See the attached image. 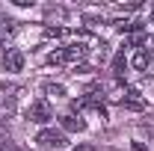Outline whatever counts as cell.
Listing matches in <instances>:
<instances>
[{
    "label": "cell",
    "mask_w": 154,
    "mask_h": 151,
    "mask_svg": "<svg viewBox=\"0 0 154 151\" xmlns=\"http://www.w3.org/2000/svg\"><path fill=\"white\" fill-rule=\"evenodd\" d=\"M89 54V48L86 45H68V48H59V51H54L51 57H48V62L51 65H68V62H77V59H83Z\"/></svg>",
    "instance_id": "1"
},
{
    "label": "cell",
    "mask_w": 154,
    "mask_h": 151,
    "mask_svg": "<svg viewBox=\"0 0 154 151\" xmlns=\"http://www.w3.org/2000/svg\"><path fill=\"white\" fill-rule=\"evenodd\" d=\"M0 151H24L18 142H12V139H0Z\"/></svg>",
    "instance_id": "11"
},
{
    "label": "cell",
    "mask_w": 154,
    "mask_h": 151,
    "mask_svg": "<svg viewBox=\"0 0 154 151\" xmlns=\"http://www.w3.org/2000/svg\"><path fill=\"white\" fill-rule=\"evenodd\" d=\"M151 21H154V12H151Z\"/></svg>",
    "instance_id": "16"
},
{
    "label": "cell",
    "mask_w": 154,
    "mask_h": 151,
    "mask_svg": "<svg viewBox=\"0 0 154 151\" xmlns=\"http://www.w3.org/2000/svg\"><path fill=\"white\" fill-rule=\"evenodd\" d=\"M148 54H151V65H154V51H148Z\"/></svg>",
    "instance_id": "15"
},
{
    "label": "cell",
    "mask_w": 154,
    "mask_h": 151,
    "mask_svg": "<svg viewBox=\"0 0 154 151\" xmlns=\"http://www.w3.org/2000/svg\"><path fill=\"white\" fill-rule=\"evenodd\" d=\"M122 107H125V110H142V107H145V101H142V95L136 92V89H131V92L122 98Z\"/></svg>",
    "instance_id": "6"
},
{
    "label": "cell",
    "mask_w": 154,
    "mask_h": 151,
    "mask_svg": "<svg viewBox=\"0 0 154 151\" xmlns=\"http://www.w3.org/2000/svg\"><path fill=\"white\" fill-rule=\"evenodd\" d=\"M59 125H62V133L65 131H86V122H83L80 116H74V113L59 116Z\"/></svg>",
    "instance_id": "5"
},
{
    "label": "cell",
    "mask_w": 154,
    "mask_h": 151,
    "mask_svg": "<svg viewBox=\"0 0 154 151\" xmlns=\"http://www.w3.org/2000/svg\"><path fill=\"white\" fill-rule=\"evenodd\" d=\"M45 36H65L62 27H45Z\"/></svg>",
    "instance_id": "12"
},
{
    "label": "cell",
    "mask_w": 154,
    "mask_h": 151,
    "mask_svg": "<svg viewBox=\"0 0 154 151\" xmlns=\"http://www.w3.org/2000/svg\"><path fill=\"white\" fill-rule=\"evenodd\" d=\"M36 142H38V148H45V151H57V148H65L68 145V136L59 131V128H42L36 136Z\"/></svg>",
    "instance_id": "2"
},
{
    "label": "cell",
    "mask_w": 154,
    "mask_h": 151,
    "mask_svg": "<svg viewBox=\"0 0 154 151\" xmlns=\"http://www.w3.org/2000/svg\"><path fill=\"white\" fill-rule=\"evenodd\" d=\"M3 68H6L9 74H18L21 68H24V54H21L18 48H6V54H3Z\"/></svg>",
    "instance_id": "4"
},
{
    "label": "cell",
    "mask_w": 154,
    "mask_h": 151,
    "mask_svg": "<svg viewBox=\"0 0 154 151\" xmlns=\"http://www.w3.org/2000/svg\"><path fill=\"white\" fill-rule=\"evenodd\" d=\"M71 151H95L92 145H77V148H71Z\"/></svg>",
    "instance_id": "14"
},
{
    "label": "cell",
    "mask_w": 154,
    "mask_h": 151,
    "mask_svg": "<svg viewBox=\"0 0 154 151\" xmlns=\"http://www.w3.org/2000/svg\"><path fill=\"white\" fill-rule=\"evenodd\" d=\"M15 30H18V27H15V21H9V18H3V15H0V42H3L6 33H15Z\"/></svg>",
    "instance_id": "9"
},
{
    "label": "cell",
    "mask_w": 154,
    "mask_h": 151,
    "mask_svg": "<svg viewBox=\"0 0 154 151\" xmlns=\"http://www.w3.org/2000/svg\"><path fill=\"white\" fill-rule=\"evenodd\" d=\"M125 68H128V59H125V51H119L113 57V74H125Z\"/></svg>",
    "instance_id": "8"
},
{
    "label": "cell",
    "mask_w": 154,
    "mask_h": 151,
    "mask_svg": "<svg viewBox=\"0 0 154 151\" xmlns=\"http://www.w3.org/2000/svg\"><path fill=\"white\" fill-rule=\"evenodd\" d=\"M27 119L36 122V125H48V122L54 119V110H51V104H48L45 98H38V101H33V104L27 107Z\"/></svg>",
    "instance_id": "3"
},
{
    "label": "cell",
    "mask_w": 154,
    "mask_h": 151,
    "mask_svg": "<svg viewBox=\"0 0 154 151\" xmlns=\"http://www.w3.org/2000/svg\"><path fill=\"white\" fill-rule=\"evenodd\" d=\"M131 65H134L136 71H145V68L151 65V54H148L145 48H142V51H136V54H134V59H131Z\"/></svg>",
    "instance_id": "7"
},
{
    "label": "cell",
    "mask_w": 154,
    "mask_h": 151,
    "mask_svg": "<svg viewBox=\"0 0 154 151\" xmlns=\"http://www.w3.org/2000/svg\"><path fill=\"white\" fill-rule=\"evenodd\" d=\"M45 92L54 95V98H59V95H65V86H62V83H48V86H45Z\"/></svg>",
    "instance_id": "10"
},
{
    "label": "cell",
    "mask_w": 154,
    "mask_h": 151,
    "mask_svg": "<svg viewBox=\"0 0 154 151\" xmlns=\"http://www.w3.org/2000/svg\"><path fill=\"white\" fill-rule=\"evenodd\" d=\"M131 151H148V148H145L142 142H134V145H131Z\"/></svg>",
    "instance_id": "13"
}]
</instances>
